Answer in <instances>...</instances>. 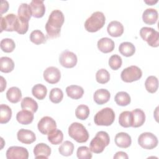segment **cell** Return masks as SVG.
I'll return each instance as SVG.
<instances>
[{
	"mask_svg": "<svg viewBox=\"0 0 159 159\" xmlns=\"http://www.w3.org/2000/svg\"><path fill=\"white\" fill-rule=\"evenodd\" d=\"M64 21L65 17L61 11L55 9L50 13L45 26L48 38L55 39L60 35L61 27Z\"/></svg>",
	"mask_w": 159,
	"mask_h": 159,
	"instance_id": "obj_1",
	"label": "cell"
},
{
	"mask_svg": "<svg viewBox=\"0 0 159 159\" xmlns=\"http://www.w3.org/2000/svg\"><path fill=\"white\" fill-rule=\"evenodd\" d=\"M110 138L105 131H99L91 140L89 143L90 150L94 153H100L103 152L105 147L109 144Z\"/></svg>",
	"mask_w": 159,
	"mask_h": 159,
	"instance_id": "obj_2",
	"label": "cell"
},
{
	"mask_svg": "<svg viewBox=\"0 0 159 159\" xmlns=\"http://www.w3.org/2000/svg\"><path fill=\"white\" fill-rule=\"evenodd\" d=\"M106 17L100 11L93 12L84 22L85 29L89 32H95L100 30L104 25Z\"/></svg>",
	"mask_w": 159,
	"mask_h": 159,
	"instance_id": "obj_3",
	"label": "cell"
},
{
	"mask_svg": "<svg viewBox=\"0 0 159 159\" xmlns=\"http://www.w3.org/2000/svg\"><path fill=\"white\" fill-rule=\"evenodd\" d=\"M68 134L78 143H84L89 139V134L84 126L79 122H73L68 127Z\"/></svg>",
	"mask_w": 159,
	"mask_h": 159,
	"instance_id": "obj_4",
	"label": "cell"
},
{
	"mask_svg": "<svg viewBox=\"0 0 159 159\" xmlns=\"http://www.w3.org/2000/svg\"><path fill=\"white\" fill-rule=\"evenodd\" d=\"M115 119V113L112 109L105 107L98 111L94 117V123L97 125H111Z\"/></svg>",
	"mask_w": 159,
	"mask_h": 159,
	"instance_id": "obj_5",
	"label": "cell"
},
{
	"mask_svg": "<svg viewBox=\"0 0 159 159\" xmlns=\"http://www.w3.org/2000/svg\"><path fill=\"white\" fill-rule=\"evenodd\" d=\"M140 35L151 47H157L159 45V33L154 29L143 27L140 30Z\"/></svg>",
	"mask_w": 159,
	"mask_h": 159,
	"instance_id": "obj_6",
	"label": "cell"
},
{
	"mask_svg": "<svg viewBox=\"0 0 159 159\" xmlns=\"http://www.w3.org/2000/svg\"><path fill=\"white\" fill-rule=\"evenodd\" d=\"M142 76V71L137 66L132 65L124 69L120 74L122 81L126 83H131L140 79Z\"/></svg>",
	"mask_w": 159,
	"mask_h": 159,
	"instance_id": "obj_7",
	"label": "cell"
},
{
	"mask_svg": "<svg viewBox=\"0 0 159 159\" xmlns=\"http://www.w3.org/2000/svg\"><path fill=\"white\" fill-rule=\"evenodd\" d=\"M138 143L143 148L151 150L157 146L158 141L156 135L151 132H146L139 135L138 138Z\"/></svg>",
	"mask_w": 159,
	"mask_h": 159,
	"instance_id": "obj_8",
	"label": "cell"
},
{
	"mask_svg": "<svg viewBox=\"0 0 159 159\" xmlns=\"http://www.w3.org/2000/svg\"><path fill=\"white\" fill-rule=\"evenodd\" d=\"M60 65L66 68L74 67L78 61L77 56L73 52L68 50L63 51L59 57Z\"/></svg>",
	"mask_w": 159,
	"mask_h": 159,
	"instance_id": "obj_9",
	"label": "cell"
},
{
	"mask_svg": "<svg viewBox=\"0 0 159 159\" xmlns=\"http://www.w3.org/2000/svg\"><path fill=\"white\" fill-rule=\"evenodd\" d=\"M37 127L42 134H48L52 130L57 128V124L55 120L49 116L43 117L38 122Z\"/></svg>",
	"mask_w": 159,
	"mask_h": 159,
	"instance_id": "obj_10",
	"label": "cell"
},
{
	"mask_svg": "<svg viewBox=\"0 0 159 159\" xmlns=\"http://www.w3.org/2000/svg\"><path fill=\"white\" fill-rule=\"evenodd\" d=\"M7 159H27L29 158L28 150L22 147L12 146L6 151Z\"/></svg>",
	"mask_w": 159,
	"mask_h": 159,
	"instance_id": "obj_11",
	"label": "cell"
},
{
	"mask_svg": "<svg viewBox=\"0 0 159 159\" xmlns=\"http://www.w3.org/2000/svg\"><path fill=\"white\" fill-rule=\"evenodd\" d=\"M17 16L14 14H9L5 16H1L0 27L1 32L3 30L12 32L15 31V25Z\"/></svg>",
	"mask_w": 159,
	"mask_h": 159,
	"instance_id": "obj_12",
	"label": "cell"
},
{
	"mask_svg": "<svg viewBox=\"0 0 159 159\" xmlns=\"http://www.w3.org/2000/svg\"><path fill=\"white\" fill-rule=\"evenodd\" d=\"M44 80L50 84L57 83L61 78V73L58 68L55 66L47 68L43 73Z\"/></svg>",
	"mask_w": 159,
	"mask_h": 159,
	"instance_id": "obj_13",
	"label": "cell"
},
{
	"mask_svg": "<svg viewBox=\"0 0 159 159\" xmlns=\"http://www.w3.org/2000/svg\"><path fill=\"white\" fill-rule=\"evenodd\" d=\"M32 15L35 18L42 17L45 12V6L43 1L42 0H33L29 4Z\"/></svg>",
	"mask_w": 159,
	"mask_h": 159,
	"instance_id": "obj_14",
	"label": "cell"
},
{
	"mask_svg": "<svg viewBox=\"0 0 159 159\" xmlns=\"http://www.w3.org/2000/svg\"><path fill=\"white\" fill-rule=\"evenodd\" d=\"M17 139L25 144H30L36 140V136L34 132L30 130L21 129L17 134Z\"/></svg>",
	"mask_w": 159,
	"mask_h": 159,
	"instance_id": "obj_15",
	"label": "cell"
},
{
	"mask_svg": "<svg viewBox=\"0 0 159 159\" xmlns=\"http://www.w3.org/2000/svg\"><path fill=\"white\" fill-rule=\"evenodd\" d=\"M34 154L35 158H48L51 154L50 147L44 143L37 144L34 148Z\"/></svg>",
	"mask_w": 159,
	"mask_h": 159,
	"instance_id": "obj_16",
	"label": "cell"
},
{
	"mask_svg": "<svg viewBox=\"0 0 159 159\" xmlns=\"http://www.w3.org/2000/svg\"><path fill=\"white\" fill-rule=\"evenodd\" d=\"M114 141L117 147L123 148L129 147L132 143L131 137L127 133L123 132L117 133L116 135Z\"/></svg>",
	"mask_w": 159,
	"mask_h": 159,
	"instance_id": "obj_17",
	"label": "cell"
},
{
	"mask_svg": "<svg viewBox=\"0 0 159 159\" xmlns=\"http://www.w3.org/2000/svg\"><path fill=\"white\" fill-rule=\"evenodd\" d=\"M98 49L102 53H107L113 51L115 47L114 42L108 37H103L98 41Z\"/></svg>",
	"mask_w": 159,
	"mask_h": 159,
	"instance_id": "obj_18",
	"label": "cell"
},
{
	"mask_svg": "<svg viewBox=\"0 0 159 159\" xmlns=\"http://www.w3.org/2000/svg\"><path fill=\"white\" fill-rule=\"evenodd\" d=\"M107 30L111 37H120L124 32V26L120 22L113 20L108 24Z\"/></svg>",
	"mask_w": 159,
	"mask_h": 159,
	"instance_id": "obj_19",
	"label": "cell"
},
{
	"mask_svg": "<svg viewBox=\"0 0 159 159\" xmlns=\"http://www.w3.org/2000/svg\"><path fill=\"white\" fill-rule=\"evenodd\" d=\"M111 94L107 89H99L96 90L93 95V99L95 102L99 105H102L109 101Z\"/></svg>",
	"mask_w": 159,
	"mask_h": 159,
	"instance_id": "obj_20",
	"label": "cell"
},
{
	"mask_svg": "<svg viewBox=\"0 0 159 159\" xmlns=\"http://www.w3.org/2000/svg\"><path fill=\"white\" fill-rule=\"evenodd\" d=\"M132 114V125L133 127H139L142 126L145 121V112L140 109H135L131 111Z\"/></svg>",
	"mask_w": 159,
	"mask_h": 159,
	"instance_id": "obj_21",
	"label": "cell"
},
{
	"mask_svg": "<svg viewBox=\"0 0 159 159\" xmlns=\"http://www.w3.org/2000/svg\"><path fill=\"white\" fill-rule=\"evenodd\" d=\"M143 21L148 25H152L157 22L158 19V12L155 9H146L142 14Z\"/></svg>",
	"mask_w": 159,
	"mask_h": 159,
	"instance_id": "obj_22",
	"label": "cell"
},
{
	"mask_svg": "<svg viewBox=\"0 0 159 159\" xmlns=\"http://www.w3.org/2000/svg\"><path fill=\"white\" fill-rule=\"evenodd\" d=\"M34 113L28 110H22L17 112L16 115V119L19 123L23 125H27L34 120Z\"/></svg>",
	"mask_w": 159,
	"mask_h": 159,
	"instance_id": "obj_23",
	"label": "cell"
},
{
	"mask_svg": "<svg viewBox=\"0 0 159 159\" xmlns=\"http://www.w3.org/2000/svg\"><path fill=\"white\" fill-rule=\"evenodd\" d=\"M67 96L73 99H78L82 98L84 94L83 88L78 85H70L66 88Z\"/></svg>",
	"mask_w": 159,
	"mask_h": 159,
	"instance_id": "obj_24",
	"label": "cell"
},
{
	"mask_svg": "<svg viewBox=\"0 0 159 159\" xmlns=\"http://www.w3.org/2000/svg\"><path fill=\"white\" fill-rule=\"evenodd\" d=\"M7 100L12 103H17L22 99V93L20 89L16 86L10 88L6 92Z\"/></svg>",
	"mask_w": 159,
	"mask_h": 159,
	"instance_id": "obj_25",
	"label": "cell"
},
{
	"mask_svg": "<svg viewBox=\"0 0 159 159\" xmlns=\"http://www.w3.org/2000/svg\"><path fill=\"white\" fill-rule=\"evenodd\" d=\"M21 108L24 110H28L32 112H35L38 109L37 102L32 98L25 97L22 99L20 103Z\"/></svg>",
	"mask_w": 159,
	"mask_h": 159,
	"instance_id": "obj_26",
	"label": "cell"
},
{
	"mask_svg": "<svg viewBox=\"0 0 159 159\" xmlns=\"http://www.w3.org/2000/svg\"><path fill=\"white\" fill-rule=\"evenodd\" d=\"M119 51L122 55L129 57L134 54L135 52V47L131 42H124L119 45Z\"/></svg>",
	"mask_w": 159,
	"mask_h": 159,
	"instance_id": "obj_27",
	"label": "cell"
},
{
	"mask_svg": "<svg viewBox=\"0 0 159 159\" xmlns=\"http://www.w3.org/2000/svg\"><path fill=\"white\" fill-rule=\"evenodd\" d=\"M14 63L7 57H2L0 58V70L3 73H9L14 70Z\"/></svg>",
	"mask_w": 159,
	"mask_h": 159,
	"instance_id": "obj_28",
	"label": "cell"
},
{
	"mask_svg": "<svg viewBox=\"0 0 159 159\" xmlns=\"http://www.w3.org/2000/svg\"><path fill=\"white\" fill-rule=\"evenodd\" d=\"M48 140L53 145H58L61 143L63 139V134L61 130L57 128L52 130L48 134Z\"/></svg>",
	"mask_w": 159,
	"mask_h": 159,
	"instance_id": "obj_29",
	"label": "cell"
},
{
	"mask_svg": "<svg viewBox=\"0 0 159 159\" xmlns=\"http://www.w3.org/2000/svg\"><path fill=\"white\" fill-rule=\"evenodd\" d=\"M119 123L123 127H130L132 125V114L130 111H123L119 117Z\"/></svg>",
	"mask_w": 159,
	"mask_h": 159,
	"instance_id": "obj_30",
	"label": "cell"
},
{
	"mask_svg": "<svg viewBox=\"0 0 159 159\" xmlns=\"http://www.w3.org/2000/svg\"><path fill=\"white\" fill-rule=\"evenodd\" d=\"M12 116V110L9 106L2 104L0 106V123H7Z\"/></svg>",
	"mask_w": 159,
	"mask_h": 159,
	"instance_id": "obj_31",
	"label": "cell"
},
{
	"mask_svg": "<svg viewBox=\"0 0 159 159\" xmlns=\"http://www.w3.org/2000/svg\"><path fill=\"white\" fill-rule=\"evenodd\" d=\"M114 101L117 105L120 106H125L130 103L131 99L130 96L127 92L119 91L116 94Z\"/></svg>",
	"mask_w": 159,
	"mask_h": 159,
	"instance_id": "obj_32",
	"label": "cell"
},
{
	"mask_svg": "<svg viewBox=\"0 0 159 159\" xmlns=\"http://www.w3.org/2000/svg\"><path fill=\"white\" fill-rule=\"evenodd\" d=\"M33 96L39 100L43 99L47 93V89L45 86L42 84H35L32 89Z\"/></svg>",
	"mask_w": 159,
	"mask_h": 159,
	"instance_id": "obj_33",
	"label": "cell"
},
{
	"mask_svg": "<svg viewBox=\"0 0 159 159\" xmlns=\"http://www.w3.org/2000/svg\"><path fill=\"white\" fill-rule=\"evenodd\" d=\"M145 86L147 91L150 93H155L158 88V80L155 76H149L145 80Z\"/></svg>",
	"mask_w": 159,
	"mask_h": 159,
	"instance_id": "obj_34",
	"label": "cell"
},
{
	"mask_svg": "<svg viewBox=\"0 0 159 159\" xmlns=\"http://www.w3.org/2000/svg\"><path fill=\"white\" fill-rule=\"evenodd\" d=\"M18 17L23 19L29 21L32 15V11L29 4L27 3H22L18 8Z\"/></svg>",
	"mask_w": 159,
	"mask_h": 159,
	"instance_id": "obj_35",
	"label": "cell"
},
{
	"mask_svg": "<svg viewBox=\"0 0 159 159\" xmlns=\"http://www.w3.org/2000/svg\"><path fill=\"white\" fill-rule=\"evenodd\" d=\"M30 41L35 45H40L46 42L47 39L43 33L40 30H33L30 35Z\"/></svg>",
	"mask_w": 159,
	"mask_h": 159,
	"instance_id": "obj_36",
	"label": "cell"
},
{
	"mask_svg": "<svg viewBox=\"0 0 159 159\" xmlns=\"http://www.w3.org/2000/svg\"><path fill=\"white\" fill-rule=\"evenodd\" d=\"M74 150V145L71 142L68 140L65 141L58 148L60 153L65 157L70 156L72 155Z\"/></svg>",
	"mask_w": 159,
	"mask_h": 159,
	"instance_id": "obj_37",
	"label": "cell"
},
{
	"mask_svg": "<svg viewBox=\"0 0 159 159\" xmlns=\"http://www.w3.org/2000/svg\"><path fill=\"white\" fill-rule=\"evenodd\" d=\"M28 29L29 21L17 16L15 25V31L19 34H24L27 32Z\"/></svg>",
	"mask_w": 159,
	"mask_h": 159,
	"instance_id": "obj_38",
	"label": "cell"
},
{
	"mask_svg": "<svg viewBox=\"0 0 159 159\" xmlns=\"http://www.w3.org/2000/svg\"><path fill=\"white\" fill-rule=\"evenodd\" d=\"M1 50L6 53H10L14 51L16 47L14 41L9 38H5L1 40L0 43Z\"/></svg>",
	"mask_w": 159,
	"mask_h": 159,
	"instance_id": "obj_39",
	"label": "cell"
},
{
	"mask_svg": "<svg viewBox=\"0 0 159 159\" xmlns=\"http://www.w3.org/2000/svg\"><path fill=\"white\" fill-rule=\"evenodd\" d=\"M63 98V93L62 90L58 88H52L50 91L49 99L50 100L55 104L59 103L61 101Z\"/></svg>",
	"mask_w": 159,
	"mask_h": 159,
	"instance_id": "obj_40",
	"label": "cell"
},
{
	"mask_svg": "<svg viewBox=\"0 0 159 159\" xmlns=\"http://www.w3.org/2000/svg\"><path fill=\"white\" fill-rule=\"evenodd\" d=\"M89 114V109L88 106L84 104L79 105L75 110L76 117L80 120L86 119Z\"/></svg>",
	"mask_w": 159,
	"mask_h": 159,
	"instance_id": "obj_41",
	"label": "cell"
},
{
	"mask_svg": "<svg viewBox=\"0 0 159 159\" xmlns=\"http://www.w3.org/2000/svg\"><path fill=\"white\" fill-rule=\"evenodd\" d=\"M96 80L100 84H105L109 81L110 74L106 69L101 68L96 72Z\"/></svg>",
	"mask_w": 159,
	"mask_h": 159,
	"instance_id": "obj_42",
	"label": "cell"
},
{
	"mask_svg": "<svg viewBox=\"0 0 159 159\" xmlns=\"http://www.w3.org/2000/svg\"><path fill=\"white\" fill-rule=\"evenodd\" d=\"M77 157L80 159H91L92 153L90 149L86 146H81L78 148L76 152Z\"/></svg>",
	"mask_w": 159,
	"mask_h": 159,
	"instance_id": "obj_43",
	"label": "cell"
},
{
	"mask_svg": "<svg viewBox=\"0 0 159 159\" xmlns=\"http://www.w3.org/2000/svg\"><path fill=\"white\" fill-rule=\"evenodd\" d=\"M122 63V60L121 57L118 55H112L109 60V65L111 69L114 70H117L120 68Z\"/></svg>",
	"mask_w": 159,
	"mask_h": 159,
	"instance_id": "obj_44",
	"label": "cell"
},
{
	"mask_svg": "<svg viewBox=\"0 0 159 159\" xmlns=\"http://www.w3.org/2000/svg\"><path fill=\"white\" fill-rule=\"evenodd\" d=\"M9 9V3L7 1H2L1 5V16H2L3 13L7 11Z\"/></svg>",
	"mask_w": 159,
	"mask_h": 159,
	"instance_id": "obj_45",
	"label": "cell"
},
{
	"mask_svg": "<svg viewBox=\"0 0 159 159\" xmlns=\"http://www.w3.org/2000/svg\"><path fill=\"white\" fill-rule=\"evenodd\" d=\"M128 155H127V153L125 152H117L115 155L114 156V159H119V158H123V159H127Z\"/></svg>",
	"mask_w": 159,
	"mask_h": 159,
	"instance_id": "obj_46",
	"label": "cell"
},
{
	"mask_svg": "<svg viewBox=\"0 0 159 159\" xmlns=\"http://www.w3.org/2000/svg\"><path fill=\"white\" fill-rule=\"evenodd\" d=\"M6 88V81L3 76H1V92H2Z\"/></svg>",
	"mask_w": 159,
	"mask_h": 159,
	"instance_id": "obj_47",
	"label": "cell"
},
{
	"mask_svg": "<svg viewBox=\"0 0 159 159\" xmlns=\"http://www.w3.org/2000/svg\"><path fill=\"white\" fill-rule=\"evenodd\" d=\"M144 2L149 5H153L155 3H157L158 2V0H156V1H153V0H151V1H144Z\"/></svg>",
	"mask_w": 159,
	"mask_h": 159,
	"instance_id": "obj_48",
	"label": "cell"
}]
</instances>
